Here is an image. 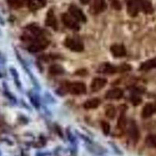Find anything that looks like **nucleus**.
I'll use <instances>...</instances> for the list:
<instances>
[{"mask_svg":"<svg viewBox=\"0 0 156 156\" xmlns=\"http://www.w3.org/2000/svg\"><path fill=\"white\" fill-rule=\"evenodd\" d=\"M123 96V91L120 88H113L108 91L105 94L107 99H119Z\"/></svg>","mask_w":156,"mask_h":156,"instance_id":"f8f14e48","label":"nucleus"},{"mask_svg":"<svg viewBox=\"0 0 156 156\" xmlns=\"http://www.w3.org/2000/svg\"><path fill=\"white\" fill-rule=\"evenodd\" d=\"M105 115L109 119H113L116 116V109L113 105H109L105 108Z\"/></svg>","mask_w":156,"mask_h":156,"instance_id":"aec40b11","label":"nucleus"},{"mask_svg":"<svg viewBox=\"0 0 156 156\" xmlns=\"http://www.w3.org/2000/svg\"><path fill=\"white\" fill-rule=\"evenodd\" d=\"M45 24L49 27H52L53 29L56 30L58 27L57 21L55 17L54 12L52 10H49L47 13V17H46V20H45Z\"/></svg>","mask_w":156,"mask_h":156,"instance_id":"9b49d317","label":"nucleus"},{"mask_svg":"<svg viewBox=\"0 0 156 156\" xmlns=\"http://www.w3.org/2000/svg\"><path fill=\"white\" fill-rule=\"evenodd\" d=\"M36 2H37L38 6H39L40 7H44L46 5L47 0H36Z\"/></svg>","mask_w":156,"mask_h":156,"instance_id":"a878e982","label":"nucleus"},{"mask_svg":"<svg viewBox=\"0 0 156 156\" xmlns=\"http://www.w3.org/2000/svg\"><path fill=\"white\" fill-rule=\"evenodd\" d=\"M156 111L155 106L152 104H147L143 109L142 111V116L144 118H148L152 116Z\"/></svg>","mask_w":156,"mask_h":156,"instance_id":"2eb2a0df","label":"nucleus"},{"mask_svg":"<svg viewBox=\"0 0 156 156\" xmlns=\"http://www.w3.org/2000/svg\"><path fill=\"white\" fill-rule=\"evenodd\" d=\"M110 3H111L112 7L116 10H121L122 6L119 0H110Z\"/></svg>","mask_w":156,"mask_h":156,"instance_id":"5701e85b","label":"nucleus"},{"mask_svg":"<svg viewBox=\"0 0 156 156\" xmlns=\"http://www.w3.org/2000/svg\"><path fill=\"white\" fill-rule=\"evenodd\" d=\"M68 91L73 95H82L86 93V85L82 82H73L68 85Z\"/></svg>","mask_w":156,"mask_h":156,"instance_id":"f03ea898","label":"nucleus"},{"mask_svg":"<svg viewBox=\"0 0 156 156\" xmlns=\"http://www.w3.org/2000/svg\"><path fill=\"white\" fill-rule=\"evenodd\" d=\"M131 102L133 105H139L140 103L141 102V99L138 96H133L131 99Z\"/></svg>","mask_w":156,"mask_h":156,"instance_id":"393cba45","label":"nucleus"},{"mask_svg":"<svg viewBox=\"0 0 156 156\" xmlns=\"http://www.w3.org/2000/svg\"><path fill=\"white\" fill-rule=\"evenodd\" d=\"M146 144L151 148H156V135H149L146 138Z\"/></svg>","mask_w":156,"mask_h":156,"instance_id":"412c9836","label":"nucleus"},{"mask_svg":"<svg viewBox=\"0 0 156 156\" xmlns=\"http://www.w3.org/2000/svg\"><path fill=\"white\" fill-rule=\"evenodd\" d=\"M49 42L47 39L43 38H39L33 41V43L31 44L28 47V51L31 52H41L42 50L45 49L48 47Z\"/></svg>","mask_w":156,"mask_h":156,"instance_id":"f257e3e1","label":"nucleus"},{"mask_svg":"<svg viewBox=\"0 0 156 156\" xmlns=\"http://www.w3.org/2000/svg\"><path fill=\"white\" fill-rule=\"evenodd\" d=\"M106 84L107 80H105V78H95V79L92 80L91 84V88L92 91H98L103 88L106 85Z\"/></svg>","mask_w":156,"mask_h":156,"instance_id":"6e6552de","label":"nucleus"},{"mask_svg":"<svg viewBox=\"0 0 156 156\" xmlns=\"http://www.w3.org/2000/svg\"><path fill=\"white\" fill-rule=\"evenodd\" d=\"M101 126H102V129L105 135H108L110 132V125L109 123H107L105 121H102L101 123Z\"/></svg>","mask_w":156,"mask_h":156,"instance_id":"4be33fe9","label":"nucleus"},{"mask_svg":"<svg viewBox=\"0 0 156 156\" xmlns=\"http://www.w3.org/2000/svg\"><path fill=\"white\" fill-rule=\"evenodd\" d=\"M127 6V12L131 17H136L138 14L140 9L136 0H126Z\"/></svg>","mask_w":156,"mask_h":156,"instance_id":"1a4fd4ad","label":"nucleus"},{"mask_svg":"<svg viewBox=\"0 0 156 156\" xmlns=\"http://www.w3.org/2000/svg\"><path fill=\"white\" fill-rule=\"evenodd\" d=\"M80 1L82 4H88V3L90 2L91 0H80Z\"/></svg>","mask_w":156,"mask_h":156,"instance_id":"cd10ccee","label":"nucleus"},{"mask_svg":"<svg viewBox=\"0 0 156 156\" xmlns=\"http://www.w3.org/2000/svg\"><path fill=\"white\" fill-rule=\"evenodd\" d=\"M99 71L100 73H103V74H112L117 72V68L112 65V64L106 63H103L101 65L99 69Z\"/></svg>","mask_w":156,"mask_h":156,"instance_id":"ddd939ff","label":"nucleus"},{"mask_svg":"<svg viewBox=\"0 0 156 156\" xmlns=\"http://www.w3.org/2000/svg\"><path fill=\"white\" fill-rule=\"evenodd\" d=\"M29 30L31 31V32L32 34H34L35 35H40L41 34V30L40 27H38L35 25H32L31 27H29Z\"/></svg>","mask_w":156,"mask_h":156,"instance_id":"b1692460","label":"nucleus"},{"mask_svg":"<svg viewBox=\"0 0 156 156\" xmlns=\"http://www.w3.org/2000/svg\"><path fill=\"white\" fill-rule=\"evenodd\" d=\"M100 100L99 99H91L89 100H87L84 103V109H96L100 105Z\"/></svg>","mask_w":156,"mask_h":156,"instance_id":"dca6fc26","label":"nucleus"},{"mask_svg":"<svg viewBox=\"0 0 156 156\" xmlns=\"http://www.w3.org/2000/svg\"><path fill=\"white\" fill-rule=\"evenodd\" d=\"M49 72L52 75H60L63 74L64 70L60 65H52L49 67Z\"/></svg>","mask_w":156,"mask_h":156,"instance_id":"a211bd4d","label":"nucleus"},{"mask_svg":"<svg viewBox=\"0 0 156 156\" xmlns=\"http://www.w3.org/2000/svg\"><path fill=\"white\" fill-rule=\"evenodd\" d=\"M106 8L105 0H94L91 5L90 11L92 14H99L103 12Z\"/></svg>","mask_w":156,"mask_h":156,"instance_id":"423d86ee","label":"nucleus"},{"mask_svg":"<svg viewBox=\"0 0 156 156\" xmlns=\"http://www.w3.org/2000/svg\"><path fill=\"white\" fill-rule=\"evenodd\" d=\"M129 134L130 137L134 142H137L139 139V130L138 129V127L136 125V123L134 122H132L130 124L129 129Z\"/></svg>","mask_w":156,"mask_h":156,"instance_id":"4468645a","label":"nucleus"},{"mask_svg":"<svg viewBox=\"0 0 156 156\" xmlns=\"http://www.w3.org/2000/svg\"><path fill=\"white\" fill-rule=\"evenodd\" d=\"M65 45L69 49L74 52H80L84 50V45L80 41L76 39L68 38L65 40Z\"/></svg>","mask_w":156,"mask_h":156,"instance_id":"39448f33","label":"nucleus"},{"mask_svg":"<svg viewBox=\"0 0 156 156\" xmlns=\"http://www.w3.org/2000/svg\"><path fill=\"white\" fill-rule=\"evenodd\" d=\"M69 12H70V14L74 17L77 21H79V22H83L85 23L87 21L86 16L84 14L83 11L80 10L79 7H77L75 5H71L69 7Z\"/></svg>","mask_w":156,"mask_h":156,"instance_id":"7ed1b4c3","label":"nucleus"},{"mask_svg":"<svg viewBox=\"0 0 156 156\" xmlns=\"http://www.w3.org/2000/svg\"><path fill=\"white\" fill-rule=\"evenodd\" d=\"M156 67V58H153L152 60H149L148 61L144 62L141 66V70H149L152 69H154Z\"/></svg>","mask_w":156,"mask_h":156,"instance_id":"f3484780","label":"nucleus"},{"mask_svg":"<svg viewBox=\"0 0 156 156\" xmlns=\"http://www.w3.org/2000/svg\"><path fill=\"white\" fill-rule=\"evenodd\" d=\"M121 70L122 71H128V70H130V66H129V65H127V64H124V65H123V66H121Z\"/></svg>","mask_w":156,"mask_h":156,"instance_id":"bb28decb","label":"nucleus"},{"mask_svg":"<svg viewBox=\"0 0 156 156\" xmlns=\"http://www.w3.org/2000/svg\"><path fill=\"white\" fill-rule=\"evenodd\" d=\"M110 50H111V52L113 53V56L116 57H123L127 54L125 47L120 44H116V45H112Z\"/></svg>","mask_w":156,"mask_h":156,"instance_id":"9d476101","label":"nucleus"},{"mask_svg":"<svg viewBox=\"0 0 156 156\" xmlns=\"http://www.w3.org/2000/svg\"><path fill=\"white\" fill-rule=\"evenodd\" d=\"M136 2L139 6L140 10L146 13V14H151L153 13V6L150 1L148 0H136Z\"/></svg>","mask_w":156,"mask_h":156,"instance_id":"0eeeda50","label":"nucleus"},{"mask_svg":"<svg viewBox=\"0 0 156 156\" xmlns=\"http://www.w3.org/2000/svg\"><path fill=\"white\" fill-rule=\"evenodd\" d=\"M62 21L69 28L74 30V31H78L80 29V26L78 24V23L74 17L69 13H63L62 14Z\"/></svg>","mask_w":156,"mask_h":156,"instance_id":"20e7f679","label":"nucleus"},{"mask_svg":"<svg viewBox=\"0 0 156 156\" xmlns=\"http://www.w3.org/2000/svg\"><path fill=\"white\" fill-rule=\"evenodd\" d=\"M117 126L119 129H124L127 126V119H126L125 114L123 113H122L119 115V118H118V121H117Z\"/></svg>","mask_w":156,"mask_h":156,"instance_id":"6ab92c4d","label":"nucleus"},{"mask_svg":"<svg viewBox=\"0 0 156 156\" xmlns=\"http://www.w3.org/2000/svg\"><path fill=\"white\" fill-rule=\"evenodd\" d=\"M155 109H156V103H155Z\"/></svg>","mask_w":156,"mask_h":156,"instance_id":"c85d7f7f","label":"nucleus"}]
</instances>
